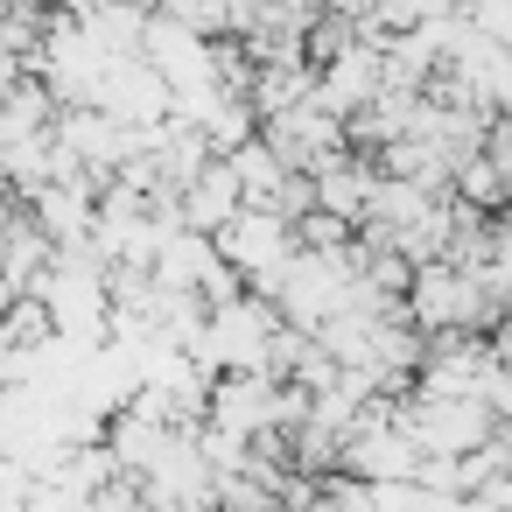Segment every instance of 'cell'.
<instances>
[{"mask_svg":"<svg viewBox=\"0 0 512 512\" xmlns=\"http://www.w3.org/2000/svg\"><path fill=\"white\" fill-rule=\"evenodd\" d=\"M239 211H246V190H239V176H232V162H225V155H218L197 183H183V197H176L183 232H204V239H218Z\"/></svg>","mask_w":512,"mask_h":512,"instance_id":"1","label":"cell"}]
</instances>
